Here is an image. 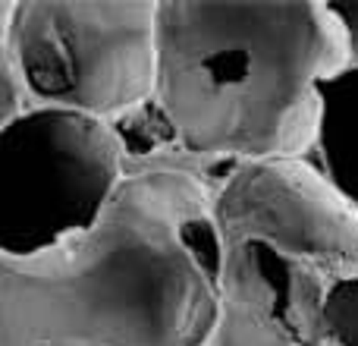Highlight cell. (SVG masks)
Here are the masks:
<instances>
[{
    "label": "cell",
    "mask_w": 358,
    "mask_h": 346,
    "mask_svg": "<svg viewBox=\"0 0 358 346\" xmlns=\"http://www.w3.org/2000/svg\"><path fill=\"white\" fill-rule=\"evenodd\" d=\"M334 10H336V16H340L343 29H346L352 69H358V4H334Z\"/></svg>",
    "instance_id": "obj_8"
},
{
    "label": "cell",
    "mask_w": 358,
    "mask_h": 346,
    "mask_svg": "<svg viewBox=\"0 0 358 346\" xmlns=\"http://www.w3.org/2000/svg\"><path fill=\"white\" fill-rule=\"evenodd\" d=\"M352 69L334 4L157 0L155 107L214 167L311 158L324 85Z\"/></svg>",
    "instance_id": "obj_2"
},
{
    "label": "cell",
    "mask_w": 358,
    "mask_h": 346,
    "mask_svg": "<svg viewBox=\"0 0 358 346\" xmlns=\"http://www.w3.org/2000/svg\"><path fill=\"white\" fill-rule=\"evenodd\" d=\"M157 92V0H0V130L31 111L123 123Z\"/></svg>",
    "instance_id": "obj_3"
},
{
    "label": "cell",
    "mask_w": 358,
    "mask_h": 346,
    "mask_svg": "<svg viewBox=\"0 0 358 346\" xmlns=\"http://www.w3.org/2000/svg\"><path fill=\"white\" fill-rule=\"evenodd\" d=\"M129 173L88 230L35 255H0V346H208L214 233L229 167L195 161L167 126L126 139Z\"/></svg>",
    "instance_id": "obj_1"
},
{
    "label": "cell",
    "mask_w": 358,
    "mask_h": 346,
    "mask_svg": "<svg viewBox=\"0 0 358 346\" xmlns=\"http://www.w3.org/2000/svg\"><path fill=\"white\" fill-rule=\"evenodd\" d=\"M210 223L220 249L261 242L336 290L358 284V211L311 158L233 164L217 183Z\"/></svg>",
    "instance_id": "obj_5"
},
{
    "label": "cell",
    "mask_w": 358,
    "mask_h": 346,
    "mask_svg": "<svg viewBox=\"0 0 358 346\" xmlns=\"http://www.w3.org/2000/svg\"><path fill=\"white\" fill-rule=\"evenodd\" d=\"M334 293L321 271L261 242L227 246L208 346H343L330 318Z\"/></svg>",
    "instance_id": "obj_6"
},
{
    "label": "cell",
    "mask_w": 358,
    "mask_h": 346,
    "mask_svg": "<svg viewBox=\"0 0 358 346\" xmlns=\"http://www.w3.org/2000/svg\"><path fill=\"white\" fill-rule=\"evenodd\" d=\"M311 161L358 211V69L324 85V120Z\"/></svg>",
    "instance_id": "obj_7"
},
{
    "label": "cell",
    "mask_w": 358,
    "mask_h": 346,
    "mask_svg": "<svg viewBox=\"0 0 358 346\" xmlns=\"http://www.w3.org/2000/svg\"><path fill=\"white\" fill-rule=\"evenodd\" d=\"M129 173L117 123L31 111L0 130V255H35L88 230Z\"/></svg>",
    "instance_id": "obj_4"
}]
</instances>
